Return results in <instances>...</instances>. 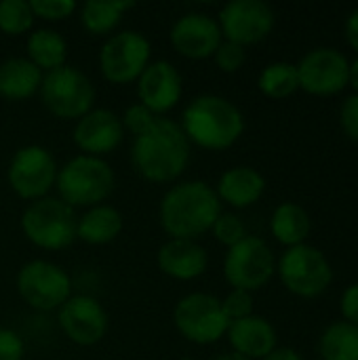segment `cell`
Wrapping results in <instances>:
<instances>
[{
	"label": "cell",
	"instance_id": "obj_29",
	"mask_svg": "<svg viewBox=\"0 0 358 360\" xmlns=\"http://www.w3.org/2000/svg\"><path fill=\"white\" fill-rule=\"evenodd\" d=\"M34 11L30 0H2L0 2V32L6 36H21L34 30Z\"/></svg>",
	"mask_w": 358,
	"mask_h": 360
},
{
	"label": "cell",
	"instance_id": "obj_30",
	"mask_svg": "<svg viewBox=\"0 0 358 360\" xmlns=\"http://www.w3.org/2000/svg\"><path fill=\"white\" fill-rule=\"evenodd\" d=\"M211 232H213L215 240L222 243V245H226L228 249L234 247V245H238L243 238L249 236V234H247V228H245V224H243V219H241L238 215H234V213H222V215L217 217V221L213 224Z\"/></svg>",
	"mask_w": 358,
	"mask_h": 360
},
{
	"label": "cell",
	"instance_id": "obj_13",
	"mask_svg": "<svg viewBox=\"0 0 358 360\" xmlns=\"http://www.w3.org/2000/svg\"><path fill=\"white\" fill-rule=\"evenodd\" d=\"M224 40L241 46L257 44L274 30V11L264 0H230L215 17Z\"/></svg>",
	"mask_w": 358,
	"mask_h": 360
},
{
	"label": "cell",
	"instance_id": "obj_39",
	"mask_svg": "<svg viewBox=\"0 0 358 360\" xmlns=\"http://www.w3.org/2000/svg\"><path fill=\"white\" fill-rule=\"evenodd\" d=\"M262 360H304L293 348H276Z\"/></svg>",
	"mask_w": 358,
	"mask_h": 360
},
{
	"label": "cell",
	"instance_id": "obj_14",
	"mask_svg": "<svg viewBox=\"0 0 358 360\" xmlns=\"http://www.w3.org/2000/svg\"><path fill=\"white\" fill-rule=\"evenodd\" d=\"M300 89L310 95H335L348 84L350 61L333 46H319L308 51L295 65Z\"/></svg>",
	"mask_w": 358,
	"mask_h": 360
},
{
	"label": "cell",
	"instance_id": "obj_5",
	"mask_svg": "<svg viewBox=\"0 0 358 360\" xmlns=\"http://www.w3.org/2000/svg\"><path fill=\"white\" fill-rule=\"evenodd\" d=\"M78 215L61 198H40L21 213L23 236L42 251H63L76 240Z\"/></svg>",
	"mask_w": 358,
	"mask_h": 360
},
{
	"label": "cell",
	"instance_id": "obj_3",
	"mask_svg": "<svg viewBox=\"0 0 358 360\" xmlns=\"http://www.w3.org/2000/svg\"><path fill=\"white\" fill-rule=\"evenodd\" d=\"M179 127L190 143L209 152H222L241 139L245 116L230 99L207 93L186 105Z\"/></svg>",
	"mask_w": 358,
	"mask_h": 360
},
{
	"label": "cell",
	"instance_id": "obj_35",
	"mask_svg": "<svg viewBox=\"0 0 358 360\" xmlns=\"http://www.w3.org/2000/svg\"><path fill=\"white\" fill-rule=\"evenodd\" d=\"M25 344L17 331L0 327V360H23Z\"/></svg>",
	"mask_w": 358,
	"mask_h": 360
},
{
	"label": "cell",
	"instance_id": "obj_38",
	"mask_svg": "<svg viewBox=\"0 0 358 360\" xmlns=\"http://www.w3.org/2000/svg\"><path fill=\"white\" fill-rule=\"evenodd\" d=\"M346 40L358 53V8H354L346 19Z\"/></svg>",
	"mask_w": 358,
	"mask_h": 360
},
{
	"label": "cell",
	"instance_id": "obj_11",
	"mask_svg": "<svg viewBox=\"0 0 358 360\" xmlns=\"http://www.w3.org/2000/svg\"><path fill=\"white\" fill-rule=\"evenodd\" d=\"M276 272V257L266 240L247 236L230 247L224 259V276L232 289L257 291L270 283Z\"/></svg>",
	"mask_w": 358,
	"mask_h": 360
},
{
	"label": "cell",
	"instance_id": "obj_32",
	"mask_svg": "<svg viewBox=\"0 0 358 360\" xmlns=\"http://www.w3.org/2000/svg\"><path fill=\"white\" fill-rule=\"evenodd\" d=\"M213 59H215V65H217L222 72L234 74V72H238V70L245 65V61H247V51H245V46H241V44H236V42L222 40V44L217 46Z\"/></svg>",
	"mask_w": 358,
	"mask_h": 360
},
{
	"label": "cell",
	"instance_id": "obj_2",
	"mask_svg": "<svg viewBox=\"0 0 358 360\" xmlns=\"http://www.w3.org/2000/svg\"><path fill=\"white\" fill-rule=\"evenodd\" d=\"M222 215V200L215 188L200 179H188L171 186L160 200L158 219L169 238L196 240L211 232Z\"/></svg>",
	"mask_w": 358,
	"mask_h": 360
},
{
	"label": "cell",
	"instance_id": "obj_10",
	"mask_svg": "<svg viewBox=\"0 0 358 360\" xmlns=\"http://www.w3.org/2000/svg\"><path fill=\"white\" fill-rule=\"evenodd\" d=\"M57 160L42 146H23L19 148L6 169V179L11 190L21 200H40L46 198L57 181Z\"/></svg>",
	"mask_w": 358,
	"mask_h": 360
},
{
	"label": "cell",
	"instance_id": "obj_24",
	"mask_svg": "<svg viewBox=\"0 0 358 360\" xmlns=\"http://www.w3.org/2000/svg\"><path fill=\"white\" fill-rule=\"evenodd\" d=\"M27 59L42 72H53L68 65V42L53 27L32 30L25 42Z\"/></svg>",
	"mask_w": 358,
	"mask_h": 360
},
{
	"label": "cell",
	"instance_id": "obj_20",
	"mask_svg": "<svg viewBox=\"0 0 358 360\" xmlns=\"http://www.w3.org/2000/svg\"><path fill=\"white\" fill-rule=\"evenodd\" d=\"M226 338L236 354L249 360L266 359L276 350V329L268 319L257 314L230 323Z\"/></svg>",
	"mask_w": 358,
	"mask_h": 360
},
{
	"label": "cell",
	"instance_id": "obj_16",
	"mask_svg": "<svg viewBox=\"0 0 358 360\" xmlns=\"http://www.w3.org/2000/svg\"><path fill=\"white\" fill-rule=\"evenodd\" d=\"M169 40L181 57L198 61V59L213 57L224 36L213 15L192 11V13L181 15L173 23L169 32Z\"/></svg>",
	"mask_w": 358,
	"mask_h": 360
},
{
	"label": "cell",
	"instance_id": "obj_12",
	"mask_svg": "<svg viewBox=\"0 0 358 360\" xmlns=\"http://www.w3.org/2000/svg\"><path fill=\"white\" fill-rule=\"evenodd\" d=\"M283 285L300 297L321 295L333 281V270L325 253L310 245L289 247L276 266Z\"/></svg>",
	"mask_w": 358,
	"mask_h": 360
},
{
	"label": "cell",
	"instance_id": "obj_19",
	"mask_svg": "<svg viewBox=\"0 0 358 360\" xmlns=\"http://www.w3.org/2000/svg\"><path fill=\"white\" fill-rule=\"evenodd\" d=\"M158 268L165 276L175 281H196L209 268V253L196 240L169 238L156 255Z\"/></svg>",
	"mask_w": 358,
	"mask_h": 360
},
{
	"label": "cell",
	"instance_id": "obj_17",
	"mask_svg": "<svg viewBox=\"0 0 358 360\" xmlns=\"http://www.w3.org/2000/svg\"><path fill=\"white\" fill-rule=\"evenodd\" d=\"M181 95H184V78L179 70L167 59L150 61L148 68L137 78L139 103L146 105L156 116L173 110L181 101Z\"/></svg>",
	"mask_w": 358,
	"mask_h": 360
},
{
	"label": "cell",
	"instance_id": "obj_27",
	"mask_svg": "<svg viewBox=\"0 0 358 360\" xmlns=\"http://www.w3.org/2000/svg\"><path fill=\"white\" fill-rule=\"evenodd\" d=\"M323 360H358V327L346 321L329 325L319 342Z\"/></svg>",
	"mask_w": 358,
	"mask_h": 360
},
{
	"label": "cell",
	"instance_id": "obj_15",
	"mask_svg": "<svg viewBox=\"0 0 358 360\" xmlns=\"http://www.w3.org/2000/svg\"><path fill=\"white\" fill-rule=\"evenodd\" d=\"M57 323L63 335L76 346H97L108 335V312L91 295H72L59 310Z\"/></svg>",
	"mask_w": 358,
	"mask_h": 360
},
{
	"label": "cell",
	"instance_id": "obj_4",
	"mask_svg": "<svg viewBox=\"0 0 358 360\" xmlns=\"http://www.w3.org/2000/svg\"><path fill=\"white\" fill-rule=\"evenodd\" d=\"M114 169L103 158L78 154L70 158L63 167H59L55 188L59 192L57 198H61L72 209H91L103 205L110 198V194L114 192Z\"/></svg>",
	"mask_w": 358,
	"mask_h": 360
},
{
	"label": "cell",
	"instance_id": "obj_40",
	"mask_svg": "<svg viewBox=\"0 0 358 360\" xmlns=\"http://www.w3.org/2000/svg\"><path fill=\"white\" fill-rule=\"evenodd\" d=\"M348 82L352 84V89L358 93V57L350 63V72H348Z\"/></svg>",
	"mask_w": 358,
	"mask_h": 360
},
{
	"label": "cell",
	"instance_id": "obj_26",
	"mask_svg": "<svg viewBox=\"0 0 358 360\" xmlns=\"http://www.w3.org/2000/svg\"><path fill=\"white\" fill-rule=\"evenodd\" d=\"M133 6L131 0H89L80 6V23L89 34L103 36L114 32Z\"/></svg>",
	"mask_w": 358,
	"mask_h": 360
},
{
	"label": "cell",
	"instance_id": "obj_9",
	"mask_svg": "<svg viewBox=\"0 0 358 360\" xmlns=\"http://www.w3.org/2000/svg\"><path fill=\"white\" fill-rule=\"evenodd\" d=\"M150 61L152 44L135 30H122L108 36L99 49V72L110 84L137 82Z\"/></svg>",
	"mask_w": 358,
	"mask_h": 360
},
{
	"label": "cell",
	"instance_id": "obj_36",
	"mask_svg": "<svg viewBox=\"0 0 358 360\" xmlns=\"http://www.w3.org/2000/svg\"><path fill=\"white\" fill-rule=\"evenodd\" d=\"M340 122H342V129L344 133L358 141V93L350 95L344 105H342V112H340Z\"/></svg>",
	"mask_w": 358,
	"mask_h": 360
},
{
	"label": "cell",
	"instance_id": "obj_33",
	"mask_svg": "<svg viewBox=\"0 0 358 360\" xmlns=\"http://www.w3.org/2000/svg\"><path fill=\"white\" fill-rule=\"evenodd\" d=\"M222 310L230 323L247 319L253 314V295L243 289H232L224 300H222Z\"/></svg>",
	"mask_w": 358,
	"mask_h": 360
},
{
	"label": "cell",
	"instance_id": "obj_25",
	"mask_svg": "<svg viewBox=\"0 0 358 360\" xmlns=\"http://www.w3.org/2000/svg\"><path fill=\"white\" fill-rule=\"evenodd\" d=\"M310 215L306 213L304 207H300L298 202H283L274 209L272 219H270V230L272 236L289 247H298L304 245L308 234H310Z\"/></svg>",
	"mask_w": 358,
	"mask_h": 360
},
{
	"label": "cell",
	"instance_id": "obj_41",
	"mask_svg": "<svg viewBox=\"0 0 358 360\" xmlns=\"http://www.w3.org/2000/svg\"><path fill=\"white\" fill-rule=\"evenodd\" d=\"M215 360H249V359H245V356H241V354H236V352H228V354L217 356Z\"/></svg>",
	"mask_w": 358,
	"mask_h": 360
},
{
	"label": "cell",
	"instance_id": "obj_22",
	"mask_svg": "<svg viewBox=\"0 0 358 360\" xmlns=\"http://www.w3.org/2000/svg\"><path fill=\"white\" fill-rule=\"evenodd\" d=\"M124 228L122 213L112 205H97L87 209L76 224V240H82L93 247L114 243Z\"/></svg>",
	"mask_w": 358,
	"mask_h": 360
},
{
	"label": "cell",
	"instance_id": "obj_1",
	"mask_svg": "<svg viewBox=\"0 0 358 360\" xmlns=\"http://www.w3.org/2000/svg\"><path fill=\"white\" fill-rule=\"evenodd\" d=\"M190 152L192 143L179 122L158 116L148 131L133 137L131 162L146 181L171 184L188 169Z\"/></svg>",
	"mask_w": 358,
	"mask_h": 360
},
{
	"label": "cell",
	"instance_id": "obj_42",
	"mask_svg": "<svg viewBox=\"0 0 358 360\" xmlns=\"http://www.w3.org/2000/svg\"><path fill=\"white\" fill-rule=\"evenodd\" d=\"M179 360H198V359H190V356H186V359H179Z\"/></svg>",
	"mask_w": 358,
	"mask_h": 360
},
{
	"label": "cell",
	"instance_id": "obj_31",
	"mask_svg": "<svg viewBox=\"0 0 358 360\" xmlns=\"http://www.w3.org/2000/svg\"><path fill=\"white\" fill-rule=\"evenodd\" d=\"M30 4L34 17L42 21H63L78 8L74 0H30Z\"/></svg>",
	"mask_w": 358,
	"mask_h": 360
},
{
	"label": "cell",
	"instance_id": "obj_8",
	"mask_svg": "<svg viewBox=\"0 0 358 360\" xmlns=\"http://www.w3.org/2000/svg\"><path fill=\"white\" fill-rule=\"evenodd\" d=\"M15 287L19 297L38 312L59 310L72 297L70 274L49 259H32L23 264L17 272Z\"/></svg>",
	"mask_w": 358,
	"mask_h": 360
},
{
	"label": "cell",
	"instance_id": "obj_18",
	"mask_svg": "<svg viewBox=\"0 0 358 360\" xmlns=\"http://www.w3.org/2000/svg\"><path fill=\"white\" fill-rule=\"evenodd\" d=\"M124 137L120 116L108 108H93L76 120L72 139L84 156L103 158L112 154Z\"/></svg>",
	"mask_w": 358,
	"mask_h": 360
},
{
	"label": "cell",
	"instance_id": "obj_28",
	"mask_svg": "<svg viewBox=\"0 0 358 360\" xmlns=\"http://www.w3.org/2000/svg\"><path fill=\"white\" fill-rule=\"evenodd\" d=\"M257 86L266 97H272V99H283V97L293 95L300 89L295 63H289V61L268 63L257 78Z\"/></svg>",
	"mask_w": 358,
	"mask_h": 360
},
{
	"label": "cell",
	"instance_id": "obj_37",
	"mask_svg": "<svg viewBox=\"0 0 358 360\" xmlns=\"http://www.w3.org/2000/svg\"><path fill=\"white\" fill-rule=\"evenodd\" d=\"M340 308H342V314H344L346 323L357 325L358 327V283L350 285L344 291L342 302H340Z\"/></svg>",
	"mask_w": 358,
	"mask_h": 360
},
{
	"label": "cell",
	"instance_id": "obj_34",
	"mask_svg": "<svg viewBox=\"0 0 358 360\" xmlns=\"http://www.w3.org/2000/svg\"><path fill=\"white\" fill-rule=\"evenodd\" d=\"M156 118H158V116H156L154 112H150L146 105H141V103L137 101V103H133V105H129V108L124 110V114L120 116V122H122V129H124V131H129L133 137H137V135H141L143 131H148Z\"/></svg>",
	"mask_w": 358,
	"mask_h": 360
},
{
	"label": "cell",
	"instance_id": "obj_21",
	"mask_svg": "<svg viewBox=\"0 0 358 360\" xmlns=\"http://www.w3.org/2000/svg\"><path fill=\"white\" fill-rule=\"evenodd\" d=\"M215 192L222 202H228L234 209H247L264 196L266 179L257 169L241 165L222 173Z\"/></svg>",
	"mask_w": 358,
	"mask_h": 360
},
{
	"label": "cell",
	"instance_id": "obj_23",
	"mask_svg": "<svg viewBox=\"0 0 358 360\" xmlns=\"http://www.w3.org/2000/svg\"><path fill=\"white\" fill-rule=\"evenodd\" d=\"M42 72L27 57H8L0 63V97L25 101L40 91Z\"/></svg>",
	"mask_w": 358,
	"mask_h": 360
},
{
	"label": "cell",
	"instance_id": "obj_6",
	"mask_svg": "<svg viewBox=\"0 0 358 360\" xmlns=\"http://www.w3.org/2000/svg\"><path fill=\"white\" fill-rule=\"evenodd\" d=\"M42 105L59 120H78L93 110L95 86L91 78L74 65L46 72L40 84Z\"/></svg>",
	"mask_w": 358,
	"mask_h": 360
},
{
	"label": "cell",
	"instance_id": "obj_7",
	"mask_svg": "<svg viewBox=\"0 0 358 360\" xmlns=\"http://www.w3.org/2000/svg\"><path fill=\"white\" fill-rule=\"evenodd\" d=\"M177 333L196 346H211L226 338L230 321L222 310V300L211 293H188L173 308Z\"/></svg>",
	"mask_w": 358,
	"mask_h": 360
}]
</instances>
